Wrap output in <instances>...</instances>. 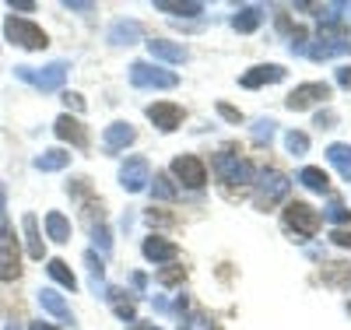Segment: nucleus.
I'll return each instance as SVG.
<instances>
[{
	"instance_id": "f257e3e1",
	"label": "nucleus",
	"mask_w": 351,
	"mask_h": 330,
	"mask_svg": "<svg viewBox=\"0 0 351 330\" xmlns=\"http://www.w3.org/2000/svg\"><path fill=\"white\" fill-rule=\"evenodd\" d=\"M211 165H215V176H218V183H225V190L232 193V190H243L246 183H253V165L250 162H243L239 155H232V152H218L215 158H211Z\"/></svg>"
},
{
	"instance_id": "f03ea898",
	"label": "nucleus",
	"mask_w": 351,
	"mask_h": 330,
	"mask_svg": "<svg viewBox=\"0 0 351 330\" xmlns=\"http://www.w3.org/2000/svg\"><path fill=\"white\" fill-rule=\"evenodd\" d=\"M313 60H330V56H344V53H351V36L344 32L341 25H324L319 28V36H316V43L306 49Z\"/></svg>"
},
{
	"instance_id": "7ed1b4c3",
	"label": "nucleus",
	"mask_w": 351,
	"mask_h": 330,
	"mask_svg": "<svg viewBox=\"0 0 351 330\" xmlns=\"http://www.w3.org/2000/svg\"><path fill=\"white\" fill-rule=\"evenodd\" d=\"M281 222H285V228L299 239V243H306V239H313L316 235V228H319V215L313 211L309 204H302V200H291L288 207H285V215H281Z\"/></svg>"
},
{
	"instance_id": "20e7f679",
	"label": "nucleus",
	"mask_w": 351,
	"mask_h": 330,
	"mask_svg": "<svg viewBox=\"0 0 351 330\" xmlns=\"http://www.w3.org/2000/svg\"><path fill=\"white\" fill-rule=\"evenodd\" d=\"M67 64L64 60H56V64H49V67H14V74L21 78V81H28V84H36L39 92H60L64 88V81H67Z\"/></svg>"
},
{
	"instance_id": "39448f33",
	"label": "nucleus",
	"mask_w": 351,
	"mask_h": 330,
	"mask_svg": "<svg viewBox=\"0 0 351 330\" xmlns=\"http://www.w3.org/2000/svg\"><path fill=\"white\" fill-rule=\"evenodd\" d=\"M288 190H291V183H288V176L285 172H278V169H267V172H260V179H256V193H253V200H256V207H274L278 200H285L288 197Z\"/></svg>"
},
{
	"instance_id": "423d86ee",
	"label": "nucleus",
	"mask_w": 351,
	"mask_h": 330,
	"mask_svg": "<svg viewBox=\"0 0 351 330\" xmlns=\"http://www.w3.org/2000/svg\"><path fill=\"white\" fill-rule=\"evenodd\" d=\"M4 36L11 43H18L21 49H46L49 46V39H46V32L39 25H32L28 18H14V14L4 21Z\"/></svg>"
},
{
	"instance_id": "0eeeda50",
	"label": "nucleus",
	"mask_w": 351,
	"mask_h": 330,
	"mask_svg": "<svg viewBox=\"0 0 351 330\" xmlns=\"http://www.w3.org/2000/svg\"><path fill=\"white\" fill-rule=\"evenodd\" d=\"M130 81H134V88H176L180 84V78H176L172 71H165L158 64H148V60L130 64Z\"/></svg>"
},
{
	"instance_id": "6e6552de",
	"label": "nucleus",
	"mask_w": 351,
	"mask_h": 330,
	"mask_svg": "<svg viewBox=\"0 0 351 330\" xmlns=\"http://www.w3.org/2000/svg\"><path fill=\"white\" fill-rule=\"evenodd\" d=\"M148 183H152V165H148V158L130 155V158L120 165V187H123L127 193H141Z\"/></svg>"
},
{
	"instance_id": "1a4fd4ad",
	"label": "nucleus",
	"mask_w": 351,
	"mask_h": 330,
	"mask_svg": "<svg viewBox=\"0 0 351 330\" xmlns=\"http://www.w3.org/2000/svg\"><path fill=\"white\" fill-rule=\"evenodd\" d=\"M327 99H330V84L309 81V84H299L295 92L285 99V106H288L291 113H302V109H309V106H316V102H327Z\"/></svg>"
},
{
	"instance_id": "9d476101",
	"label": "nucleus",
	"mask_w": 351,
	"mask_h": 330,
	"mask_svg": "<svg viewBox=\"0 0 351 330\" xmlns=\"http://www.w3.org/2000/svg\"><path fill=\"white\" fill-rule=\"evenodd\" d=\"M172 176L180 179L183 187H190V190H200L204 183H208V169H204V162L197 155H180L172 162Z\"/></svg>"
},
{
	"instance_id": "9b49d317",
	"label": "nucleus",
	"mask_w": 351,
	"mask_h": 330,
	"mask_svg": "<svg viewBox=\"0 0 351 330\" xmlns=\"http://www.w3.org/2000/svg\"><path fill=\"white\" fill-rule=\"evenodd\" d=\"M148 119L162 134H172L176 127L183 123V109L176 106V102H155V106H148Z\"/></svg>"
},
{
	"instance_id": "f8f14e48",
	"label": "nucleus",
	"mask_w": 351,
	"mask_h": 330,
	"mask_svg": "<svg viewBox=\"0 0 351 330\" xmlns=\"http://www.w3.org/2000/svg\"><path fill=\"white\" fill-rule=\"evenodd\" d=\"M18 243H14V235L11 232H4L0 228V278L4 281H11V278H18Z\"/></svg>"
},
{
	"instance_id": "ddd939ff",
	"label": "nucleus",
	"mask_w": 351,
	"mask_h": 330,
	"mask_svg": "<svg viewBox=\"0 0 351 330\" xmlns=\"http://www.w3.org/2000/svg\"><path fill=\"white\" fill-rule=\"evenodd\" d=\"M141 36H144V28H141V21H134V18H120V21H112L109 25V43L112 46H134V43H141Z\"/></svg>"
},
{
	"instance_id": "4468645a",
	"label": "nucleus",
	"mask_w": 351,
	"mask_h": 330,
	"mask_svg": "<svg viewBox=\"0 0 351 330\" xmlns=\"http://www.w3.org/2000/svg\"><path fill=\"white\" fill-rule=\"evenodd\" d=\"M53 134L60 141H71L74 148H88V130L81 127V119H74V116H60V119H56Z\"/></svg>"
},
{
	"instance_id": "2eb2a0df",
	"label": "nucleus",
	"mask_w": 351,
	"mask_h": 330,
	"mask_svg": "<svg viewBox=\"0 0 351 330\" xmlns=\"http://www.w3.org/2000/svg\"><path fill=\"white\" fill-rule=\"evenodd\" d=\"M134 127L130 123H109L106 127V137H102V148H106V152L109 155H116V152H123V148L127 144H134Z\"/></svg>"
},
{
	"instance_id": "dca6fc26",
	"label": "nucleus",
	"mask_w": 351,
	"mask_h": 330,
	"mask_svg": "<svg viewBox=\"0 0 351 330\" xmlns=\"http://www.w3.org/2000/svg\"><path fill=\"white\" fill-rule=\"evenodd\" d=\"M148 53H152V60H165V64H183V60L190 56L186 46L169 43V39H152L148 43Z\"/></svg>"
},
{
	"instance_id": "f3484780",
	"label": "nucleus",
	"mask_w": 351,
	"mask_h": 330,
	"mask_svg": "<svg viewBox=\"0 0 351 330\" xmlns=\"http://www.w3.org/2000/svg\"><path fill=\"white\" fill-rule=\"evenodd\" d=\"M274 81H285V67L278 64H263L243 74V88H260V84H274Z\"/></svg>"
},
{
	"instance_id": "a211bd4d",
	"label": "nucleus",
	"mask_w": 351,
	"mask_h": 330,
	"mask_svg": "<svg viewBox=\"0 0 351 330\" xmlns=\"http://www.w3.org/2000/svg\"><path fill=\"white\" fill-rule=\"evenodd\" d=\"M144 257L155 260V263H165V260L180 257V246L169 243V239H162V235H152V239H144Z\"/></svg>"
},
{
	"instance_id": "6ab92c4d",
	"label": "nucleus",
	"mask_w": 351,
	"mask_h": 330,
	"mask_svg": "<svg viewBox=\"0 0 351 330\" xmlns=\"http://www.w3.org/2000/svg\"><path fill=\"white\" fill-rule=\"evenodd\" d=\"M39 306H43L46 313H53L56 320H64V323H74V313H71V306L64 303V295H56L53 288H43V292H39Z\"/></svg>"
},
{
	"instance_id": "aec40b11",
	"label": "nucleus",
	"mask_w": 351,
	"mask_h": 330,
	"mask_svg": "<svg viewBox=\"0 0 351 330\" xmlns=\"http://www.w3.org/2000/svg\"><path fill=\"white\" fill-rule=\"evenodd\" d=\"M327 162L341 172V179H351V144H330L327 148Z\"/></svg>"
},
{
	"instance_id": "412c9836",
	"label": "nucleus",
	"mask_w": 351,
	"mask_h": 330,
	"mask_svg": "<svg viewBox=\"0 0 351 330\" xmlns=\"http://www.w3.org/2000/svg\"><path fill=\"white\" fill-rule=\"evenodd\" d=\"M21 228H25V239H28V257H32V260H43V235H39L36 215H25V218H21Z\"/></svg>"
},
{
	"instance_id": "4be33fe9",
	"label": "nucleus",
	"mask_w": 351,
	"mask_h": 330,
	"mask_svg": "<svg viewBox=\"0 0 351 330\" xmlns=\"http://www.w3.org/2000/svg\"><path fill=\"white\" fill-rule=\"evenodd\" d=\"M260 21H263V8L250 4V8H239V11H236V18H232V28H236V32H253Z\"/></svg>"
},
{
	"instance_id": "5701e85b",
	"label": "nucleus",
	"mask_w": 351,
	"mask_h": 330,
	"mask_svg": "<svg viewBox=\"0 0 351 330\" xmlns=\"http://www.w3.org/2000/svg\"><path fill=\"white\" fill-rule=\"evenodd\" d=\"M299 183H302L306 190H313V193H327V190H330L327 172H324V169H313V165H306V169L299 172Z\"/></svg>"
},
{
	"instance_id": "b1692460",
	"label": "nucleus",
	"mask_w": 351,
	"mask_h": 330,
	"mask_svg": "<svg viewBox=\"0 0 351 330\" xmlns=\"http://www.w3.org/2000/svg\"><path fill=\"white\" fill-rule=\"evenodd\" d=\"M67 162H71L67 152H60V148H49V152H43V155L36 158V169H39V172H60V169H67Z\"/></svg>"
},
{
	"instance_id": "393cba45",
	"label": "nucleus",
	"mask_w": 351,
	"mask_h": 330,
	"mask_svg": "<svg viewBox=\"0 0 351 330\" xmlns=\"http://www.w3.org/2000/svg\"><path fill=\"white\" fill-rule=\"evenodd\" d=\"M46 232H49L53 243H67V239H71V222L60 211H49L46 215Z\"/></svg>"
},
{
	"instance_id": "a878e982",
	"label": "nucleus",
	"mask_w": 351,
	"mask_h": 330,
	"mask_svg": "<svg viewBox=\"0 0 351 330\" xmlns=\"http://www.w3.org/2000/svg\"><path fill=\"white\" fill-rule=\"evenodd\" d=\"M46 271H49V278H53L56 285H64L67 292H74V288H77V278H74V271H71V267H67L64 260H49Z\"/></svg>"
},
{
	"instance_id": "bb28decb",
	"label": "nucleus",
	"mask_w": 351,
	"mask_h": 330,
	"mask_svg": "<svg viewBox=\"0 0 351 330\" xmlns=\"http://www.w3.org/2000/svg\"><path fill=\"white\" fill-rule=\"evenodd\" d=\"M152 193H155L158 200H176V197H180V190L172 187V179H169L165 172H155V183H152Z\"/></svg>"
},
{
	"instance_id": "cd10ccee",
	"label": "nucleus",
	"mask_w": 351,
	"mask_h": 330,
	"mask_svg": "<svg viewBox=\"0 0 351 330\" xmlns=\"http://www.w3.org/2000/svg\"><path fill=\"white\" fill-rule=\"evenodd\" d=\"M84 263H88V274H92V292H106L102 278H106V267L95 253H84Z\"/></svg>"
},
{
	"instance_id": "c85d7f7f",
	"label": "nucleus",
	"mask_w": 351,
	"mask_h": 330,
	"mask_svg": "<svg viewBox=\"0 0 351 330\" xmlns=\"http://www.w3.org/2000/svg\"><path fill=\"white\" fill-rule=\"evenodd\" d=\"M155 8L158 11H169V14H186V18H193V14L204 11V4H180V0H158Z\"/></svg>"
},
{
	"instance_id": "c756f323",
	"label": "nucleus",
	"mask_w": 351,
	"mask_h": 330,
	"mask_svg": "<svg viewBox=\"0 0 351 330\" xmlns=\"http://www.w3.org/2000/svg\"><path fill=\"white\" fill-rule=\"evenodd\" d=\"M285 144H288L291 155H306V152H309V137H306L302 130H291V134L285 137Z\"/></svg>"
},
{
	"instance_id": "7c9ffc66",
	"label": "nucleus",
	"mask_w": 351,
	"mask_h": 330,
	"mask_svg": "<svg viewBox=\"0 0 351 330\" xmlns=\"http://www.w3.org/2000/svg\"><path fill=\"white\" fill-rule=\"evenodd\" d=\"M274 119H256V123H253V141L256 144H263V141H271L274 137Z\"/></svg>"
},
{
	"instance_id": "2f4dec72",
	"label": "nucleus",
	"mask_w": 351,
	"mask_h": 330,
	"mask_svg": "<svg viewBox=\"0 0 351 330\" xmlns=\"http://www.w3.org/2000/svg\"><path fill=\"white\" fill-rule=\"evenodd\" d=\"M92 239H95V246H99V253H102V257H109V250H112V239H109L106 225H92Z\"/></svg>"
},
{
	"instance_id": "473e14b6",
	"label": "nucleus",
	"mask_w": 351,
	"mask_h": 330,
	"mask_svg": "<svg viewBox=\"0 0 351 330\" xmlns=\"http://www.w3.org/2000/svg\"><path fill=\"white\" fill-rule=\"evenodd\" d=\"M180 330H218V327H215L208 316H204V313H193L190 320H183V323H180Z\"/></svg>"
},
{
	"instance_id": "72a5a7b5",
	"label": "nucleus",
	"mask_w": 351,
	"mask_h": 330,
	"mask_svg": "<svg viewBox=\"0 0 351 330\" xmlns=\"http://www.w3.org/2000/svg\"><path fill=\"white\" fill-rule=\"evenodd\" d=\"M186 278V271H183V267H165V271H158V285H180Z\"/></svg>"
},
{
	"instance_id": "f704fd0d",
	"label": "nucleus",
	"mask_w": 351,
	"mask_h": 330,
	"mask_svg": "<svg viewBox=\"0 0 351 330\" xmlns=\"http://www.w3.org/2000/svg\"><path fill=\"white\" fill-rule=\"evenodd\" d=\"M324 215H327L330 222H348V218H351V211H348V207H344L341 200H330V204H327V211H324Z\"/></svg>"
},
{
	"instance_id": "c9c22d12",
	"label": "nucleus",
	"mask_w": 351,
	"mask_h": 330,
	"mask_svg": "<svg viewBox=\"0 0 351 330\" xmlns=\"http://www.w3.org/2000/svg\"><path fill=\"white\" fill-rule=\"evenodd\" d=\"M334 267V271L330 274H324V281H330V285H341L344 278H351V267L348 263H330Z\"/></svg>"
},
{
	"instance_id": "e433bc0d",
	"label": "nucleus",
	"mask_w": 351,
	"mask_h": 330,
	"mask_svg": "<svg viewBox=\"0 0 351 330\" xmlns=\"http://www.w3.org/2000/svg\"><path fill=\"white\" fill-rule=\"evenodd\" d=\"M218 113L228 119V123H243V113H239V109H232L228 102H218Z\"/></svg>"
},
{
	"instance_id": "4c0bfd02",
	"label": "nucleus",
	"mask_w": 351,
	"mask_h": 330,
	"mask_svg": "<svg viewBox=\"0 0 351 330\" xmlns=\"http://www.w3.org/2000/svg\"><path fill=\"white\" fill-rule=\"evenodd\" d=\"M330 239H334V243H337V246H344V250H351V232H344V228H334V232H330Z\"/></svg>"
},
{
	"instance_id": "58836bf2",
	"label": "nucleus",
	"mask_w": 351,
	"mask_h": 330,
	"mask_svg": "<svg viewBox=\"0 0 351 330\" xmlns=\"http://www.w3.org/2000/svg\"><path fill=\"white\" fill-rule=\"evenodd\" d=\"M291 53H306V32L295 28V36H291Z\"/></svg>"
},
{
	"instance_id": "ea45409f",
	"label": "nucleus",
	"mask_w": 351,
	"mask_h": 330,
	"mask_svg": "<svg viewBox=\"0 0 351 330\" xmlns=\"http://www.w3.org/2000/svg\"><path fill=\"white\" fill-rule=\"evenodd\" d=\"M148 222H152V225H172L176 218H172V215H158L155 207H152V211H148Z\"/></svg>"
},
{
	"instance_id": "a19ab883",
	"label": "nucleus",
	"mask_w": 351,
	"mask_h": 330,
	"mask_svg": "<svg viewBox=\"0 0 351 330\" xmlns=\"http://www.w3.org/2000/svg\"><path fill=\"white\" fill-rule=\"evenodd\" d=\"M330 123H337V116H334L330 109H327V113H316V127H324V130H327Z\"/></svg>"
},
{
	"instance_id": "79ce46f5",
	"label": "nucleus",
	"mask_w": 351,
	"mask_h": 330,
	"mask_svg": "<svg viewBox=\"0 0 351 330\" xmlns=\"http://www.w3.org/2000/svg\"><path fill=\"white\" fill-rule=\"evenodd\" d=\"M64 102H67L71 109H77V113L84 109V99H81V95H74V92H67V95H64Z\"/></svg>"
},
{
	"instance_id": "37998d69",
	"label": "nucleus",
	"mask_w": 351,
	"mask_h": 330,
	"mask_svg": "<svg viewBox=\"0 0 351 330\" xmlns=\"http://www.w3.org/2000/svg\"><path fill=\"white\" fill-rule=\"evenodd\" d=\"M337 84L341 88H351V67H337Z\"/></svg>"
},
{
	"instance_id": "c03bdc74",
	"label": "nucleus",
	"mask_w": 351,
	"mask_h": 330,
	"mask_svg": "<svg viewBox=\"0 0 351 330\" xmlns=\"http://www.w3.org/2000/svg\"><path fill=\"white\" fill-rule=\"evenodd\" d=\"M11 11H36L32 0H11Z\"/></svg>"
},
{
	"instance_id": "a18cd8bd",
	"label": "nucleus",
	"mask_w": 351,
	"mask_h": 330,
	"mask_svg": "<svg viewBox=\"0 0 351 330\" xmlns=\"http://www.w3.org/2000/svg\"><path fill=\"white\" fill-rule=\"evenodd\" d=\"M0 228H4V190H0Z\"/></svg>"
},
{
	"instance_id": "49530a36",
	"label": "nucleus",
	"mask_w": 351,
	"mask_h": 330,
	"mask_svg": "<svg viewBox=\"0 0 351 330\" xmlns=\"http://www.w3.org/2000/svg\"><path fill=\"white\" fill-rule=\"evenodd\" d=\"M130 330H158V327H152V323H134Z\"/></svg>"
},
{
	"instance_id": "de8ad7c7",
	"label": "nucleus",
	"mask_w": 351,
	"mask_h": 330,
	"mask_svg": "<svg viewBox=\"0 0 351 330\" xmlns=\"http://www.w3.org/2000/svg\"><path fill=\"white\" fill-rule=\"evenodd\" d=\"M32 330H53L49 323H32Z\"/></svg>"
},
{
	"instance_id": "09e8293b",
	"label": "nucleus",
	"mask_w": 351,
	"mask_h": 330,
	"mask_svg": "<svg viewBox=\"0 0 351 330\" xmlns=\"http://www.w3.org/2000/svg\"><path fill=\"white\" fill-rule=\"evenodd\" d=\"M4 330H18V327H4Z\"/></svg>"
},
{
	"instance_id": "8fccbe9b",
	"label": "nucleus",
	"mask_w": 351,
	"mask_h": 330,
	"mask_svg": "<svg viewBox=\"0 0 351 330\" xmlns=\"http://www.w3.org/2000/svg\"><path fill=\"white\" fill-rule=\"evenodd\" d=\"M348 11H351V4H348Z\"/></svg>"
}]
</instances>
